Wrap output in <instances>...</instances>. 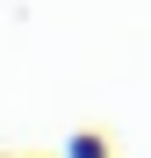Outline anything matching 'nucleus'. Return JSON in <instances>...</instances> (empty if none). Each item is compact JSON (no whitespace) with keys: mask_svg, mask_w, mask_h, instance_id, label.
<instances>
[{"mask_svg":"<svg viewBox=\"0 0 151 158\" xmlns=\"http://www.w3.org/2000/svg\"><path fill=\"white\" fill-rule=\"evenodd\" d=\"M65 158H108V137H94V129H72V137H65Z\"/></svg>","mask_w":151,"mask_h":158,"instance_id":"1","label":"nucleus"}]
</instances>
